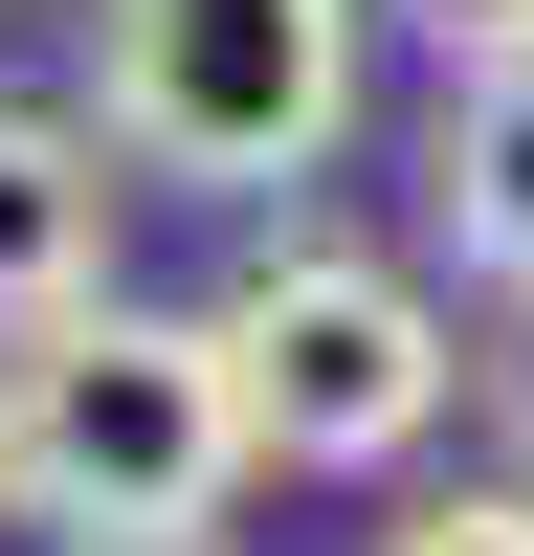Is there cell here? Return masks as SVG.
Returning a JSON list of instances; mask_svg holds the SVG:
<instances>
[{
  "label": "cell",
  "mask_w": 534,
  "mask_h": 556,
  "mask_svg": "<svg viewBox=\"0 0 534 556\" xmlns=\"http://www.w3.org/2000/svg\"><path fill=\"white\" fill-rule=\"evenodd\" d=\"M490 401H512V490H534V312H512V356H490Z\"/></svg>",
  "instance_id": "obj_8"
},
{
  "label": "cell",
  "mask_w": 534,
  "mask_h": 556,
  "mask_svg": "<svg viewBox=\"0 0 534 556\" xmlns=\"http://www.w3.org/2000/svg\"><path fill=\"white\" fill-rule=\"evenodd\" d=\"M379 556H534V490H512V468H490V490H423Z\"/></svg>",
  "instance_id": "obj_7"
},
{
  "label": "cell",
  "mask_w": 534,
  "mask_h": 556,
  "mask_svg": "<svg viewBox=\"0 0 534 556\" xmlns=\"http://www.w3.org/2000/svg\"><path fill=\"white\" fill-rule=\"evenodd\" d=\"M423 245L468 267V290L534 312V67H468L423 112Z\"/></svg>",
  "instance_id": "obj_5"
},
{
  "label": "cell",
  "mask_w": 534,
  "mask_h": 556,
  "mask_svg": "<svg viewBox=\"0 0 534 556\" xmlns=\"http://www.w3.org/2000/svg\"><path fill=\"white\" fill-rule=\"evenodd\" d=\"M223 379H245V445L267 468H423L445 445V401H468V334H445V290L423 267H379V245H245L223 267Z\"/></svg>",
  "instance_id": "obj_3"
},
{
  "label": "cell",
  "mask_w": 534,
  "mask_h": 556,
  "mask_svg": "<svg viewBox=\"0 0 534 556\" xmlns=\"http://www.w3.org/2000/svg\"><path fill=\"white\" fill-rule=\"evenodd\" d=\"M89 556H245V534H89Z\"/></svg>",
  "instance_id": "obj_9"
},
{
  "label": "cell",
  "mask_w": 534,
  "mask_h": 556,
  "mask_svg": "<svg viewBox=\"0 0 534 556\" xmlns=\"http://www.w3.org/2000/svg\"><path fill=\"white\" fill-rule=\"evenodd\" d=\"M379 23H400V45H423V67H445V89H468V67H534V0H379Z\"/></svg>",
  "instance_id": "obj_6"
},
{
  "label": "cell",
  "mask_w": 534,
  "mask_h": 556,
  "mask_svg": "<svg viewBox=\"0 0 534 556\" xmlns=\"http://www.w3.org/2000/svg\"><path fill=\"white\" fill-rule=\"evenodd\" d=\"M245 379H223L201 312H44V334H0V513L23 534H223V490H245Z\"/></svg>",
  "instance_id": "obj_1"
},
{
  "label": "cell",
  "mask_w": 534,
  "mask_h": 556,
  "mask_svg": "<svg viewBox=\"0 0 534 556\" xmlns=\"http://www.w3.org/2000/svg\"><path fill=\"white\" fill-rule=\"evenodd\" d=\"M379 112V0H89V134L156 201H290Z\"/></svg>",
  "instance_id": "obj_2"
},
{
  "label": "cell",
  "mask_w": 534,
  "mask_h": 556,
  "mask_svg": "<svg viewBox=\"0 0 534 556\" xmlns=\"http://www.w3.org/2000/svg\"><path fill=\"white\" fill-rule=\"evenodd\" d=\"M112 201H134V156H112V134L0 89V334H44V312H89V290H112Z\"/></svg>",
  "instance_id": "obj_4"
}]
</instances>
